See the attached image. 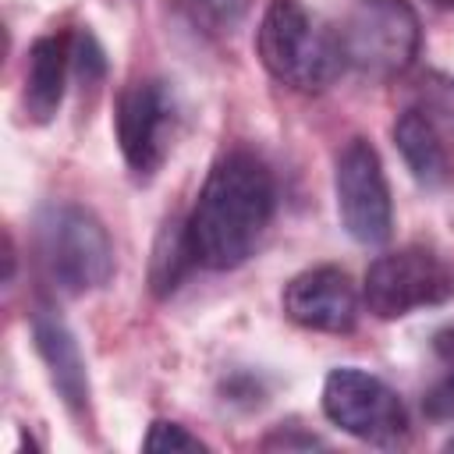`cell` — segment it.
<instances>
[{"label": "cell", "instance_id": "1", "mask_svg": "<svg viewBox=\"0 0 454 454\" xmlns=\"http://www.w3.org/2000/svg\"><path fill=\"white\" fill-rule=\"evenodd\" d=\"M273 206V174L255 153L234 149L220 156L188 216V241L195 262L206 270L241 266L266 234Z\"/></svg>", "mask_w": 454, "mask_h": 454}, {"label": "cell", "instance_id": "2", "mask_svg": "<svg viewBox=\"0 0 454 454\" xmlns=\"http://www.w3.org/2000/svg\"><path fill=\"white\" fill-rule=\"evenodd\" d=\"M35 259L60 294H89L114 277V241L96 213L50 202L35 216Z\"/></svg>", "mask_w": 454, "mask_h": 454}, {"label": "cell", "instance_id": "3", "mask_svg": "<svg viewBox=\"0 0 454 454\" xmlns=\"http://www.w3.org/2000/svg\"><path fill=\"white\" fill-rule=\"evenodd\" d=\"M262 67L287 89L323 92L344 67L340 43L298 0H273L255 28Z\"/></svg>", "mask_w": 454, "mask_h": 454}, {"label": "cell", "instance_id": "4", "mask_svg": "<svg viewBox=\"0 0 454 454\" xmlns=\"http://www.w3.org/2000/svg\"><path fill=\"white\" fill-rule=\"evenodd\" d=\"M348 67L369 78L404 74L422 46V25L408 0H355L337 32Z\"/></svg>", "mask_w": 454, "mask_h": 454}, {"label": "cell", "instance_id": "5", "mask_svg": "<svg viewBox=\"0 0 454 454\" xmlns=\"http://www.w3.org/2000/svg\"><path fill=\"white\" fill-rule=\"evenodd\" d=\"M454 294V273L447 262L419 245L383 252L369 270L362 284V298L372 316L380 319H401L415 309L443 305Z\"/></svg>", "mask_w": 454, "mask_h": 454}, {"label": "cell", "instance_id": "6", "mask_svg": "<svg viewBox=\"0 0 454 454\" xmlns=\"http://www.w3.org/2000/svg\"><path fill=\"white\" fill-rule=\"evenodd\" d=\"M333 195L344 231L358 245H383L394 234L390 184L380 153L365 138H348L333 160Z\"/></svg>", "mask_w": 454, "mask_h": 454}, {"label": "cell", "instance_id": "7", "mask_svg": "<svg viewBox=\"0 0 454 454\" xmlns=\"http://www.w3.org/2000/svg\"><path fill=\"white\" fill-rule=\"evenodd\" d=\"M323 415L365 443H394L408 433L401 397L372 372L340 365L323 380Z\"/></svg>", "mask_w": 454, "mask_h": 454}, {"label": "cell", "instance_id": "8", "mask_svg": "<svg viewBox=\"0 0 454 454\" xmlns=\"http://www.w3.org/2000/svg\"><path fill=\"white\" fill-rule=\"evenodd\" d=\"M170 121H174V106L170 96L163 89V82H131L121 96H117V145L121 156L128 163V170L138 181H149L163 156H167V135H170Z\"/></svg>", "mask_w": 454, "mask_h": 454}, {"label": "cell", "instance_id": "9", "mask_svg": "<svg viewBox=\"0 0 454 454\" xmlns=\"http://www.w3.org/2000/svg\"><path fill=\"white\" fill-rule=\"evenodd\" d=\"M280 305L294 326L316 333H348L358 319V291L337 266H312L291 277Z\"/></svg>", "mask_w": 454, "mask_h": 454}, {"label": "cell", "instance_id": "10", "mask_svg": "<svg viewBox=\"0 0 454 454\" xmlns=\"http://www.w3.org/2000/svg\"><path fill=\"white\" fill-rule=\"evenodd\" d=\"M32 337H35V351H39L60 401L74 415H85L89 411V376H85V362H82L74 333L64 326V319L57 312L39 309L32 316Z\"/></svg>", "mask_w": 454, "mask_h": 454}, {"label": "cell", "instance_id": "11", "mask_svg": "<svg viewBox=\"0 0 454 454\" xmlns=\"http://www.w3.org/2000/svg\"><path fill=\"white\" fill-rule=\"evenodd\" d=\"M394 142H397L404 167L411 170V177L422 188L436 192L454 177V160H450V149L443 142V128L436 121H429L419 106L404 110L394 121Z\"/></svg>", "mask_w": 454, "mask_h": 454}, {"label": "cell", "instance_id": "12", "mask_svg": "<svg viewBox=\"0 0 454 454\" xmlns=\"http://www.w3.org/2000/svg\"><path fill=\"white\" fill-rule=\"evenodd\" d=\"M71 67V39L67 35H39L28 46V67H25V114L35 124H46L64 99Z\"/></svg>", "mask_w": 454, "mask_h": 454}, {"label": "cell", "instance_id": "13", "mask_svg": "<svg viewBox=\"0 0 454 454\" xmlns=\"http://www.w3.org/2000/svg\"><path fill=\"white\" fill-rule=\"evenodd\" d=\"M195 262V252H192V241H188V220H170L160 227L156 234V245H153V259H149V284H153V294L156 298H167L181 277L188 273V266Z\"/></svg>", "mask_w": 454, "mask_h": 454}, {"label": "cell", "instance_id": "14", "mask_svg": "<svg viewBox=\"0 0 454 454\" xmlns=\"http://www.w3.org/2000/svg\"><path fill=\"white\" fill-rule=\"evenodd\" d=\"M415 96H419L415 106H419L429 121H436L440 128H454V78H450V74H440V71L422 74Z\"/></svg>", "mask_w": 454, "mask_h": 454}, {"label": "cell", "instance_id": "15", "mask_svg": "<svg viewBox=\"0 0 454 454\" xmlns=\"http://www.w3.org/2000/svg\"><path fill=\"white\" fill-rule=\"evenodd\" d=\"M142 447L153 450V454H163V450H170V454H177V450H206V443L199 436H192L184 426H177V422H153L145 440H142Z\"/></svg>", "mask_w": 454, "mask_h": 454}, {"label": "cell", "instance_id": "16", "mask_svg": "<svg viewBox=\"0 0 454 454\" xmlns=\"http://www.w3.org/2000/svg\"><path fill=\"white\" fill-rule=\"evenodd\" d=\"M71 67H74V74H78L85 85H96V82L103 78L106 60H103L99 43L92 39V32H78V35L71 39Z\"/></svg>", "mask_w": 454, "mask_h": 454}, {"label": "cell", "instance_id": "17", "mask_svg": "<svg viewBox=\"0 0 454 454\" xmlns=\"http://www.w3.org/2000/svg\"><path fill=\"white\" fill-rule=\"evenodd\" d=\"M426 415H429V419H454V372L443 376V380L426 394Z\"/></svg>", "mask_w": 454, "mask_h": 454}, {"label": "cell", "instance_id": "18", "mask_svg": "<svg viewBox=\"0 0 454 454\" xmlns=\"http://www.w3.org/2000/svg\"><path fill=\"white\" fill-rule=\"evenodd\" d=\"M188 4H192L195 18H202V21H209V25L234 21V14H238V7H241V0H188Z\"/></svg>", "mask_w": 454, "mask_h": 454}, {"label": "cell", "instance_id": "19", "mask_svg": "<svg viewBox=\"0 0 454 454\" xmlns=\"http://www.w3.org/2000/svg\"><path fill=\"white\" fill-rule=\"evenodd\" d=\"M443 450H454V433H450V436L443 440Z\"/></svg>", "mask_w": 454, "mask_h": 454}, {"label": "cell", "instance_id": "20", "mask_svg": "<svg viewBox=\"0 0 454 454\" xmlns=\"http://www.w3.org/2000/svg\"><path fill=\"white\" fill-rule=\"evenodd\" d=\"M429 4H436V7H450L454 0H429Z\"/></svg>", "mask_w": 454, "mask_h": 454}]
</instances>
